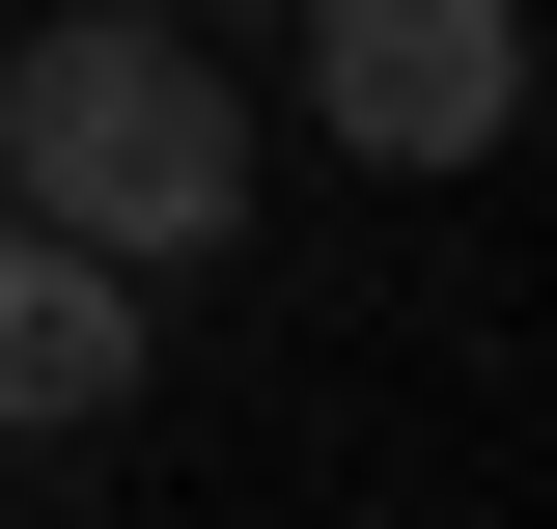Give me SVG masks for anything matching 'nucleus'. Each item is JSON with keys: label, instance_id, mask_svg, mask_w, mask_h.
<instances>
[{"label": "nucleus", "instance_id": "obj_1", "mask_svg": "<svg viewBox=\"0 0 557 529\" xmlns=\"http://www.w3.org/2000/svg\"><path fill=\"white\" fill-rule=\"evenodd\" d=\"M251 196H278V139H251V84H223V28H168V0H57V28L0 57V223L112 251L139 307L251 251Z\"/></svg>", "mask_w": 557, "mask_h": 529}, {"label": "nucleus", "instance_id": "obj_2", "mask_svg": "<svg viewBox=\"0 0 557 529\" xmlns=\"http://www.w3.org/2000/svg\"><path fill=\"white\" fill-rule=\"evenodd\" d=\"M278 57H307V139L335 168H502V112H530V0H278Z\"/></svg>", "mask_w": 557, "mask_h": 529}, {"label": "nucleus", "instance_id": "obj_3", "mask_svg": "<svg viewBox=\"0 0 557 529\" xmlns=\"http://www.w3.org/2000/svg\"><path fill=\"white\" fill-rule=\"evenodd\" d=\"M112 391H139V279L57 251V223H0V446H84Z\"/></svg>", "mask_w": 557, "mask_h": 529}, {"label": "nucleus", "instance_id": "obj_4", "mask_svg": "<svg viewBox=\"0 0 557 529\" xmlns=\"http://www.w3.org/2000/svg\"><path fill=\"white\" fill-rule=\"evenodd\" d=\"M168 28H251V0H168Z\"/></svg>", "mask_w": 557, "mask_h": 529}]
</instances>
